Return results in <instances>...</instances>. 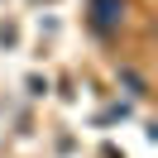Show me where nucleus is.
<instances>
[{
  "label": "nucleus",
  "instance_id": "nucleus-1",
  "mask_svg": "<svg viewBox=\"0 0 158 158\" xmlns=\"http://www.w3.org/2000/svg\"><path fill=\"white\" fill-rule=\"evenodd\" d=\"M120 81L129 86V96H144V77H139L134 67H120Z\"/></svg>",
  "mask_w": 158,
  "mask_h": 158
},
{
  "label": "nucleus",
  "instance_id": "nucleus-2",
  "mask_svg": "<svg viewBox=\"0 0 158 158\" xmlns=\"http://www.w3.org/2000/svg\"><path fill=\"white\" fill-rule=\"evenodd\" d=\"M15 43H19V29L5 19V24H0V48H15Z\"/></svg>",
  "mask_w": 158,
  "mask_h": 158
}]
</instances>
